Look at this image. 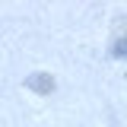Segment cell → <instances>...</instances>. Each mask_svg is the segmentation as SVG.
Listing matches in <instances>:
<instances>
[{
  "instance_id": "cell-2",
  "label": "cell",
  "mask_w": 127,
  "mask_h": 127,
  "mask_svg": "<svg viewBox=\"0 0 127 127\" xmlns=\"http://www.w3.org/2000/svg\"><path fill=\"white\" fill-rule=\"evenodd\" d=\"M111 54H114V57H127V35H118V38L111 41Z\"/></svg>"
},
{
  "instance_id": "cell-1",
  "label": "cell",
  "mask_w": 127,
  "mask_h": 127,
  "mask_svg": "<svg viewBox=\"0 0 127 127\" xmlns=\"http://www.w3.org/2000/svg\"><path fill=\"white\" fill-rule=\"evenodd\" d=\"M26 89H32V92H38V95H51L54 92V76L51 73H32L26 79Z\"/></svg>"
}]
</instances>
